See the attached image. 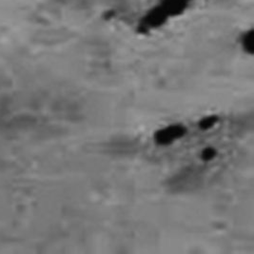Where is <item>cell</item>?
Returning a JSON list of instances; mask_svg holds the SVG:
<instances>
[{"label": "cell", "instance_id": "obj_2", "mask_svg": "<svg viewBox=\"0 0 254 254\" xmlns=\"http://www.w3.org/2000/svg\"><path fill=\"white\" fill-rule=\"evenodd\" d=\"M239 45L243 52L253 57L254 54V29L251 27L248 30H245L239 37Z\"/></svg>", "mask_w": 254, "mask_h": 254}, {"label": "cell", "instance_id": "obj_1", "mask_svg": "<svg viewBox=\"0 0 254 254\" xmlns=\"http://www.w3.org/2000/svg\"><path fill=\"white\" fill-rule=\"evenodd\" d=\"M187 133V127L183 125H170L163 127L154 133V142L158 146H170L183 138Z\"/></svg>", "mask_w": 254, "mask_h": 254}]
</instances>
